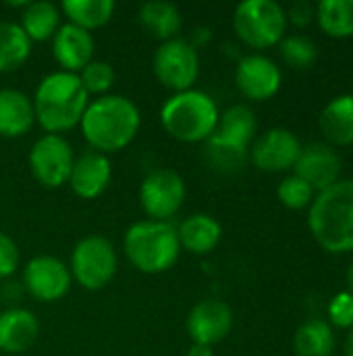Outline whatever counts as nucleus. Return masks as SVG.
Returning <instances> with one entry per match:
<instances>
[{"label":"nucleus","instance_id":"obj_1","mask_svg":"<svg viewBox=\"0 0 353 356\" xmlns=\"http://www.w3.org/2000/svg\"><path fill=\"white\" fill-rule=\"evenodd\" d=\"M141 113L137 104L123 94H106L89 100L79 129L89 150L114 154L125 150L139 134Z\"/></svg>","mask_w":353,"mask_h":356},{"label":"nucleus","instance_id":"obj_2","mask_svg":"<svg viewBox=\"0 0 353 356\" xmlns=\"http://www.w3.org/2000/svg\"><path fill=\"white\" fill-rule=\"evenodd\" d=\"M31 100L35 123H40L46 134L62 136L64 131L79 127L92 98L77 73L58 69L40 79Z\"/></svg>","mask_w":353,"mask_h":356},{"label":"nucleus","instance_id":"obj_3","mask_svg":"<svg viewBox=\"0 0 353 356\" xmlns=\"http://www.w3.org/2000/svg\"><path fill=\"white\" fill-rule=\"evenodd\" d=\"M308 227L322 250L353 252V179H339L314 196Z\"/></svg>","mask_w":353,"mask_h":356},{"label":"nucleus","instance_id":"obj_4","mask_svg":"<svg viewBox=\"0 0 353 356\" xmlns=\"http://www.w3.org/2000/svg\"><path fill=\"white\" fill-rule=\"evenodd\" d=\"M127 261L146 275H160L175 267L181 254L177 225L173 221H135L123 236Z\"/></svg>","mask_w":353,"mask_h":356},{"label":"nucleus","instance_id":"obj_5","mask_svg":"<svg viewBox=\"0 0 353 356\" xmlns=\"http://www.w3.org/2000/svg\"><path fill=\"white\" fill-rule=\"evenodd\" d=\"M218 119L221 111L216 100L196 88L173 94L160 108L162 129L185 144L208 142L218 127Z\"/></svg>","mask_w":353,"mask_h":356},{"label":"nucleus","instance_id":"obj_6","mask_svg":"<svg viewBox=\"0 0 353 356\" xmlns=\"http://www.w3.org/2000/svg\"><path fill=\"white\" fill-rule=\"evenodd\" d=\"M233 29L246 46L266 50L285 38L287 15L275 0H243L235 6Z\"/></svg>","mask_w":353,"mask_h":356},{"label":"nucleus","instance_id":"obj_7","mask_svg":"<svg viewBox=\"0 0 353 356\" xmlns=\"http://www.w3.org/2000/svg\"><path fill=\"white\" fill-rule=\"evenodd\" d=\"M69 271L75 284L83 290L98 292L106 288L117 271H119V257L114 244L98 234L81 238L71 252Z\"/></svg>","mask_w":353,"mask_h":356},{"label":"nucleus","instance_id":"obj_8","mask_svg":"<svg viewBox=\"0 0 353 356\" xmlns=\"http://www.w3.org/2000/svg\"><path fill=\"white\" fill-rule=\"evenodd\" d=\"M152 71L154 77L173 94L191 90L200 77L198 48L181 35L160 42L152 56Z\"/></svg>","mask_w":353,"mask_h":356},{"label":"nucleus","instance_id":"obj_9","mask_svg":"<svg viewBox=\"0 0 353 356\" xmlns=\"http://www.w3.org/2000/svg\"><path fill=\"white\" fill-rule=\"evenodd\" d=\"M75 150L64 136L44 134L40 136L27 156L29 171L44 188L56 190L69 184V175L75 163Z\"/></svg>","mask_w":353,"mask_h":356},{"label":"nucleus","instance_id":"obj_10","mask_svg":"<svg viewBox=\"0 0 353 356\" xmlns=\"http://www.w3.org/2000/svg\"><path fill=\"white\" fill-rule=\"evenodd\" d=\"M185 196V181L173 169H154L139 186V204L152 221H171L183 209Z\"/></svg>","mask_w":353,"mask_h":356},{"label":"nucleus","instance_id":"obj_11","mask_svg":"<svg viewBox=\"0 0 353 356\" xmlns=\"http://www.w3.org/2000/svg\"><path fill=\"white\" fill-rule=\"evenodd\" d=\"M21 286L37 302H58L69 294L73 277L64 261L52 254H40L23 267Z\"/></svg>","mask_w":353,"mask_h":356},{"label":"nucleus","instance_id":"obj_12","mask_svg":"<svg viewBox=\"0 0 353 356\" xmlns=\"http://www.w3.org/2000/svg\"><path fill=\"white\" fill-rule=\"evenodd\" d=\"M302 152L300 138L287 127H273L256 138L250 146V161L264 173L291 171Z\"/></svg>","mask_w":353,"mask_h":356},{"label":"nucleus","instance_id":"obj_13","mask_svg":"<svg viewBox=\"0 0 353 356\" xmlns=\"http://www.w3.org/2000/svg\"><path fill=\"white\" fill-rule=\"evenodd\" d=\"M233 311L227 302L218 298H206L193 305L185 319V330L191 344L214 348L221 344L233 330Z\"/></svg>","mask_w":353,"mask_h":356},{"label":"nucleus","instance_id":"obj_14","mask_svg":"<svg viewBox=\"0 0 353 356\" xmlns=\"http://www.w3.org/2000/svg\"><path fill=\"white\" fill-rule=\"evenodd\" d=\"M237 90L254 102H264L273 98L283 83V73L277 63L264 54H246L235 67Z\"/></svg>","mask_w":353,"mask_h":356},{"label":"nucleus","instance_id":"obj_15","mask_svg":"<svg viewBox=\"0 0 353 356\" xmlns=\"http://www.w3.org/2000/svg\"><path fill=\"white\" fill-rule=\"evenodd\" d=\"M293 173L314 192H322L341 179V159L327 142H312L302 146Z\"/></svg>","mask_w":353,"mask_h":356},{"label":"nucleus","instance_id":"obj_16","mask_svg":"<svg viewBox=\"0 0 353 356\" xmlns=\"http://www.w3.org/2000/svg\"><path fill=\"white\" fill-rule=\"evenodd\" d=\"M110 179H112L110 159L96 150H85L79 156H75L69 175V188L81 200H96L108 190Z\"/></svg>","mask_w":353,"mask_h":356},{"label":"nucleus","instance_id":"obj_17","mask_svg":"<svg viewBox=\"0 0 353 356\" xmlns=\"http://www.w3.org/2000/svg\"><path fill=\"white\" fill-rule=\"evenodd\" d=\"M52 42V56L60 71L79 73L87 63L94 60L96 42L94 35L73 23H64L54 33Z\"/></svg>","mask_w":353,"mask_h":356},{"label":"nucleus","instance_id":"obj_18","mask_svg":"<svg viewBox=\"0 0 353 356\" xmlns=\"http://www.w3.org/2000/svg\"><path fill=\"white\" fill-rule=\"evenodd\" d=\"M40 336L37 317L23 307H8L0 313V353L21 355L27 353Z\"/></svg>","mask_w":353,"mask_h":356},{"label":"nucleus","instance_id":"obj_19","mask_svg":"<svg viewBox=\"0 0 353 356\" xmlns=\"http://www.w3.org/2000/svg\"><path fill=\"white\" fill-rule=\"evenodd\" d=\"M177 236L181 250L196 257H206L218 248L223 240V225L208 213H193L177 225Z\"/></svg>","mask_w":353,"mask_h":356},{"label":"nucleus","instance_id":"obj_20","mask_svg":"<svg viewBox=\"0 0 353 356\" xmlns=\"http://www.w3.org/2000/svg\"><path fill=\"white\" fill-rule=\"evenodd\" d=\"M35 125L33 100L15 88H0V136L21 138Z\"/></svg>","mask_w":353,"mask_h":356},{"label":"nucleus","instance_id":"obj_21","mask_svg":"<svg viewBox=\"0 0 353 356\" xmlns=\"http://www.w3.org/2000/svg\"><path fill=\"white\" fill-rule=\"evenodd\" d=\"M256 131H258L256 113L246 104H233L221 113L218 127L212 136L233 148L250 152V146L256 140Z\"/></svg>","mask_w":353,"mask_h":356},{"label":"nucleus","instance_id":"obj_22","mask_svg":"<svg viewBox=\"0 0 353 356\" xmlns=\"http://www.w3.org/2000/svg\"><path fill=\"white\" fill-rule=\"evenodd\" d=\"M318 125L329 146L353 144V94H341L333 98L322 108Z\"/></svg>","mask_w":353,"mask_h":356},{"label":"nucleus","instance_id":"obj_23","mask_svg":"<svg viewBox=\"0 0 353 356\" xmlns=\"http://www.w3.org/2000/svg\"><path fill=\"white\" fill-rule=\"evenodd\" d=\"M141 27L160 42L179 38L183 29V15L177 4L166 0H150L139 6Z\"/></svg>","mask_w":353,"mask_h":356},{"label":"nucleus","instance_id":"obj_24","mask_svg":"<svg viewBox=\"0 0 353 356\" xmlns=\"http://www.w3.org/2000/svg\"><path fill=\"white\" fill-rule=\"evenodd\" d=\"M60 6L48 0H35V2H27L23 6L19 25L25 31V35L33 42H46L52 40L54 33L60 27Z\"/></svg>","mask_w":353,"mask_h":356},{"label":"nucleus","instance_id":"obj_25","mask_svg":"<svg viewBox=\"0 0 353 356\" xmlns=\"http://www.w3.org/2000/svg\"><path fill=\"white\" fill-rule=\"evenodd\" d=\"M337 338L329 321L310 319L302 323L293 336V350L298 356H333Z\"/></svg>","mask_w":353,"mask_h":356},{"label":"nucleus","instance_id":"obj_26","mask_svg":"<svg viewBox=\"0 0 353 356\" xmlns=\"http://www.w3.org/2000/svg\"><path fill=\"white\" fill-rule=\"evenodd\" d=\"M117 10V4L112 0H62L60 13L69 19V23L94 31L104 27Z\"/></svg>","mask_w":353,"mask_h":356},{"label":"nucleus","instance_id":"obj_27","mask_svg":"<svg viewBox=\"0 0 353 356\" xmlns=\"http://www.w3.org/2000/svg\"><path fill=\"white\" fill-rule=\"evenodd\" d=\"M31 54V40L19 23L0 21V73H12L25 65Z\"/></svg>","mask_w":353,"mask_h":356},{"label":"nucleus","instance_id":"obj_28","mask_svg":"<svg viewBox=\"0 0 353 356\" xmlns=\"http://www.w3.org/2000/svg\"><path fill=\"white\" fill-rule=\"evenodd\" d=\"M320 29L337 40L353 35V0H320L316 4Z\"/></svg>","mask_w":353,"mask_h":356},{"label":"nucleus","instance_id":"obj_29","mask_svg":"<svg viewBox=\"0 0 353 356\" xmlns=\"http://www.w3.org/2000/svg\"><path fill=\"white\" fill-rule=\"evenodd\" d=\"M279 46H281L283 60L293 69H310L318 58V48H316L314 40H310L308 35H302V33L285 35L279 42Z\"/></svg>","mask_w":353,"mask_h":356},{"label":"nucleus","instance_id":"obj_30","mask_svg":"<svg viewBox=\"0 0 353 356\" xmlns=\"http://www.w3.org/2000/svg\"><path fill=\"white\" fill-rule=\"evenodd\" d=\"M79 79L89 96H106L110 88L114 86L117 71L108 60H92L87 63L79 73Z\"/></svg>","mask_w":353,"mask_h":356},{"label":"nucleus","instance_id":"obj_31","mask_svg":"<svg viewBox=\"0 0 353 356\" xmlns=\"http://www.w3.org/2000/svg\"><path fill=\"white\" fill-rule=\"evenodd\" d=\"M316 192L310 188V184H306L302 177L287 175L285 179H281V184L277 186V198L281 200L283 207L291 209V211H302L308 209L314 200Z\"/></svg>","mask_w":353,"mask_h":356},{"label":"nucleus","instance_id":"obj_32","mask_svg":"<svg viewBox=\"0 0 353 356\" xmlns=\"http://www.w3.org/2000/svg\"><path fill=\"white\" fill-rule=\"evenodd\" d=\"M329 325L339 330H353V294L339 292L329 302Z\"/></svg>","mask_w":353,"mask_h":356},{"label":"nucleus","instance_id":"obj_33","mask_svg":"<svg viewBox=\"0 0 353 356\" xmlns=\"http://www.w3.org/2000/svg\"><path fill=\"white\" fill-rule=\"evenodd\" d=\"M19 263L21 254L17 242L8 234L0 232V282L8 280L19 269Z\"/></svg>","mask_w":353,"mask_h":356},{"label":"nucleus","instance_id":"obj_34","mask_svg":"<svg viewBox=\"0 0 353 356\" xmlns=\"http://www.w3.org/2000/svg\"><path fill=\"white\" fill-rule=\"evenodd\" d=\"M285 15L287 23H293L295 27H308L316 19V6L310 4L308 0H298L285 10Z\"/></svg>","mask_w":353,"mask_h":356},{"label":"nucleus","instance_id":"obj_35","mask_svg":"<svg viewBox=\"0 0 353 356\" xmlns=\"http://www.w3.org/2000/svg\"><path fill=\"white\" fill-rule=\"evenodd\" d=\"M185 356H214V350L210 346H200V344H191V348L185 353Z\"/></svg>","mask_w":353,"mask_h":356},{"label":"nucleus","instance_id":"obj_36","mask_svg":"<svg viewBox=\"0 0 353 356\" xmlns=\"http://www.w3.org/2000/svg\"><path fill=\"white\" fill-rule=\"evenodd\" d=\"M345 356H353V330H350L345 338Z\"/></svg>","mask_w":353,"mask_h":356},{"label":"nucleus","instance_id":"obj_37","mask_svg":"<svg viewBox=\"0 0 353 356\" xmlns=\"http://www.w3.org/2000/svg\"><path fill=\"white\" fill-rule=\"evenodd\" d=\"M345 277H347V286H350V292L353 294V263L350 265V269H347V275H345Z\"/></svg>","mask_w":353,"mask_h":356}]
</instances>
